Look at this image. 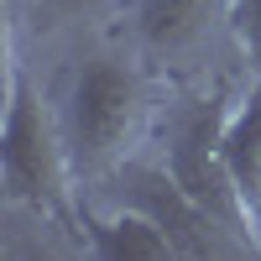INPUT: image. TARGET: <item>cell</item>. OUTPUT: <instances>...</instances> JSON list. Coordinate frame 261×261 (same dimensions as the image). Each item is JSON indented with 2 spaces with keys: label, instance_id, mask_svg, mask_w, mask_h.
<instances>
[{
  "label": "cell",
  "instance_id": "1",
  "mask_svg": "<svg viewBox=\"0 0 261 261\" xmlns=\"http://www.w3.org/2000/svg\"><path fill=\"white\" fill-rule=\"evenodd\" d=\"M0 172H6V199L27 204L42 220L58 225H84L73 209V183L79 162L63 130L47 110V99L32 89V79L11 63L6 84V130H0Z\"/></svg>",
  "mask_w": 261,
  "mask_h": 261
},
{
  "label": "cell",
  "instance_id": "9",
  "mask_svg": "<svg viewBox=\"0 0 261 261\" xmlns=\"http://www.w3.org/2000/svg\"><path fill=\"white\" fill-rule=\"evenodd\" d=\"M115 0H42V11H47V27H63V21H84V16H99L110 11Z\"/></svg>",
  "mask_w": 261,
  "mask_h": 261
},
{
  "label": "cell",
  "instance_id": "2",
  "mask_svg": "<svg viewBox=\"0 0 261 261\" xmlns=\"http://www.w3.org/2000/svg\"><path fill=\"white\" fill-rule=\"evenodd\" d=\"M151 125V94L141 68L125 58H84L68 94V146L79 162V178H105L130 162Z\"/></svg>",
  "mask_w": 261,
  "mask_h": 261
},
{
  "label": "cell",
  "instance_id": "5",
  "mask_svg": "<svg viewBox=\"0 0 261 261\" xmlns=\"http://www.w3.org/2000/svg\"><path fill=\"white\" fill-rule=\"evenodd\" d=\"M220 0H136V32L151 58L188 63L209 47Z\"/></svg>",
  "mask_w": 261,
  "mask_h": 261
},
{
  "label": "cell",
  "instance_id": "3",
  "mask_svg": "<svg viewBox=\"0 0 261 261\" xmlns=\"http://www.w3.org/2000/svg\"><path fill=\"white\" fill-rule=\"evenodd\" d=\"M225 120H230V110H225L220 94H214V99H199L188 115H178V125H172V136H167V172L214 214V220H225V225L241 235V241H251V251H256V246H261V241H256V214L246 209L241 188H235L230 167H225V151H220Z\"/></svg>",
  "mask_w": 261,
  "mask_h": 261
},
{
  "label": "cell",
  "instance_id": "7",
  "mask_svg": "<svg viewBox=\"0 0 261 261\" xmlns=\"http://www.w3.org/2000/svg\"><path fill=\"white\" fill-rule=\"evenodd\" d=\"M220 151H225V167H230L235 188H241L246 209L256 214V225H261V79H256V89L230 110Z\"/></svg>",
  "mask_w": 261,
  "mask_h": 261
},
{
  "label": "cell",
  "instance_id": "4",
  "mask_svg": "<svg viewBox=\"0 0 261 261\" xmlns=\"http://www.w3.org/2000/svg\"><path fill=\"white\" fill-rule=\"evenodd\" d=\"M120 188H130V204L146 209L151 220L167 230V241H172L178 256L204 261V256H230V251H246L251 246L225 220H214V214L193 199L167 167H136V162H125L120 167Z\"/></svg>",
  "mask_w": 261,
  "mask_h": 261
},
{
  "label": "cell",
  "instance_id": "8",
  "mask_svg": "<svg viewBox=\"0 0 261 261\" xmlns=\"http://www.w3.org/2000/svg\"><path fill=\"white\" fill-rule=\"evenodd\" d=\"M230 27H235V37H241L256 79H261V0H230Z\"/></svg>",
  "mask_w": 261,
  "mask_h": 261
},
{
  "label": "cell",
  "instance_id": "6",
  "mask_svg": "<svg viewBox=\"0 0 261 261\" xmlns=\"http://www.w3.org/2000/svg\"><path fill=\"white\" fill-rule=\"evenodd\" d=\"M84 241L105 261H172L178 256L172 241H167V230L136 204H120L110 214H89L84 220Z\"/></svg>",
  "mask_w": 261,
  "mask_h": 261
}]
</instances>
